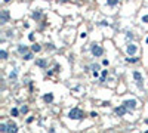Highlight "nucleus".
Here are the masks:
<instances>
[{
    "label": "nucleus",
    "mask_w": 148,
    "mask_h": 133,
    "mask_svg": "<svg viewBox=\"0 0 148 133\" xmlns=\"http://www.w3.org/2000/svg\"><path fill=\"white\" fill-rule=\"evenodd\" d=\"M68 117H70L71 120H81V118L85 117V112H83L80 108H73V109H70Z\"/></svg>",
    "instance_id": "obj_1"
},
{
    "label": "nucleus",
    "mask_w": 148,
    "mask_h": 133,
    "mask_svg": "<svg viewBox=\"0 0 148 133\" xmlns=\"http://www.w3.org/2000/svg\"><path fill=\"white\" fill-rule=\"evenodd\" d=\"M92 53H93V56L95 58H99V56H102L104 55V49H102V46H99V44H96V43H93L92 44Z\"/></svg>",
    "instance_id": "obj_2"
},
{
    "label": "nucleus",
    "mask_w": 148,
    "mask_h": 133,
    "mask_svg": "<svg viewBox=\"0 0 148 133\" xmlns=\"http://www.w3.org/2000/svg\"><path fill=\"white\" fill-rule=\"evenodd\" d=\"M9 18H10L9 10H0V24H6Z\"/></svg>",
    "instance_id": "obj_3"
},
{
    "label": "nucleus",
    "mask_w": 148,
    "mask_h": 133,
    "mask_svg": "<svg viewBox=\"0 0 148 133\" xmlns=\"http://www.w3.org/2000/svg\"><path fill=\"white\" fill-rule=\"evenodd\" d=\"M136 104H138V102H136V99H127V101L123 102V105L127 109H135L136 108Z\"/></svg>",
    "instance_id": "obj_4"
},
{
    "label": "nucleus",
    "mask_w": 148,
    "mask_h": 133,
    "mask_svg": "<svg viewBox=\"0 0 148 133\" xmlns=\"http://www.w3.org/2000/svg\"><path fill=\"white\" fill-rule=\"evenodd\" d=\"M114 111H116V114L118 115V117H123V115H124L126 112H127V108H126L124 105H120V107H117Z\"/></svg>",
    "instance_id": "obj_5"
},
{
    "label": "nucleus",
    "mask_w": 148,
    "mask_h": 133,
    "mask_svg": "<svg viewBox=\"0 0 148 133\" xmlns=\"http://www.w3.org/2000/svg\"><path fill=\"white\" fill-rule=\"evenodd\" d=\"M8 133H18V126H16V123L10 121L8 124Z\"/></svg>",
    "instance_id": "obj_6"
},
{
    "label": "nucleus",
    "mask_w": 148,
    "mask_h": 133,
    "mask_svg": "<svg viewBox=\"0 0 148 133\" xmlns=\"http://www.w3.org/2000/svg\"><path fill=\"white\" fill-rule=\"evenodd\" d=\"M36 65L40 66V68H46V66H47V61H46L45 58H40V59L36 61Z\"/></svg>",
    "instance_id": "obj_7"
},
{
    "label": "nucleus",
    "mask_w": 148,
    "mask_h": 133,
    "mask_svg": "<svg viewBox=\"0 0 148 133\" xmlns=\"http://www.w3.org/2000/svg\"><path fill=\"white\" fill-rule=\"evenodd\" d=\"M126 50H127V53H129V55H135V53H136V50H138V47H136L135 44H129Z\"/></svg>",
    "instance_id": "obj_8"
},
{
    "label": "nucleus",
    "mask_w": 148,
    "mask_h": 133,
    "mask_svg": "<svg viewBox=\"0 0 148 133\" xmlns=\"http://www.w3.org/2000/svg\"><path fill=\"white\" fill-rule=\"evenodd\" d=\"M43 101H45L46 104H51V102L53 101V95H52V93H47V95L43 96Z\"/></svg>",
    "instance_id": "obj_9"
},
{
    "label": "nucleus",
    "mask_w": 148,
    "mask_h": 133,
    "mask_svg": "<svg viewBox=\"0 0 148 133\" xmlns=\"http://www.w3.org/2000/svg\"><path fill=\"white\" fill-rule=\"evenodd\" d=\"M27 50H28V47H27V46H24V44H18V52H19V53L25 55Z\"/></svg>",
    "instance_id": "obj_10"
},
{
    "label": "nucleus",
    "mask_w": 148,
    "mask_h": 133,
    "mask_svg": "<svg viewBox=\"0 0 148 133\" xmlns=\"http://www.w3.org/2000/svg\"><path fill=\"white\" fill-rule=\"evenodd\" d=\"M133 79H135L136 81H138V83H139V81H142V74L139 73V71H135V73H133Z\"/></svg>",
    "instance_id": "obj_11"
},
{
    "label": "nucleus",
    "mask_w": 148,
    "mask_h": 133,
    "mask_svg": "<svg viewBox=\"0 0 148 133\" xmlns=\"http://www.w3.org/2000/svg\"><path fill=\"white\" fill-rule=\"evenodd\" d=\"M31 50L37 53V52H40V50H42V46H40V44H37V43H36V44H33V47H31Z\"/></svg>",
    "instance_id": "obj_12"
},
{
    "label": "nucleus",
    "mask_w": 148,
    "mask_h": 133,
    "mask_svg": "<svg viewBox=\"0 0 148 133\" xmlns=\"http://www.w3.org/2000/svg\"><path fill=\"white\" fill-rule=\"evenodd\" d=\"M33 18H34V19H40L42 18V12H40V10H37V12H33Z\"/></svg>",
    "instance_id": "obj_13"
},
{
    "label": "nucleus",
    "mask_w": 148,
    "mask_h": 133,
    "mask_svg": "<svg viewBox=\"0 0 148 133\" xmlns=\"http://www.w3.org/2000/svg\"><path fill=\"white\" fill-rule=\"evenodd\" d=\"M0 132L2 133H8V124H4V123L0 124Z\"/></svg>",
    "instance_id": "obj_14"
},
{
    "label": "nucleus",
    "mask_w": 148,
    "mask_h": 133,
    "mask_svg": "<svg viewBox=\"0 0 148 133\" xmlns=\"http://www.w3.org/2000/svg\"><path fill=\"white\" fill-rule=\"evenodd\" d=\"M107 4L108 6H116V4H118V0H107Z\"/></svg>",
    "instance_id": "obj_15"
},
{
    "label": "nucleus",
    "mask_w": 148,
    "mask_h": 133,
    "mask_svg": "<svg viewBox=\"0 0 148 133\" xmlns=\"http://www.w3.org/2000/svg\"><path fill=\"white\" fill-rule=\"evenodd\" d=\"M10 114H12L13 117H16V115L19 114V109H18V108H12V111H10Z\"/></svg>",
    "instance_id": "obj_16"
},
{
    "label": "nucleus",
    "mask_w": 148,
    "mask_h": 133,
    "mask_svg": "<svg viewBox=\"0 0 148 133\" xmlns=\"http://www.w3.org/2000/svg\"><path fill=\"white\" fill-rule=\"evenodd\" d=\"M16 75H18V73H16V71H12V73H10V80H16Z\"/></svg>",
    "instance_id": "obj_17"
},
{
    "label": "nucleus",
    "mask_w": 148,
    "mask_h": 133,
    "mask_svg": "<svg viewBox=\"0 0 148 133\" xmlns=\"http://www.w3.org/2000/svg\"><path fill=\"white\" fill-rule=\"evenodd\" d=\"M33 58V53H25L24 55V61H30Z\"/></svg>",
    "instance_id": "obj_18"
},
{
    "label": "nucleus",
    "mask_w": 148,
    "mask_h": 133,
    "mask_svg": "<svg viewBox=\"0 0 148 133\" xmlns=\"http://www.w3.org/2000/svg\"><path fill=\"white\" fill-rule=\"evenodd\" d=\"M21 112H22V114H25V112H28V107H25V105H22V107H21Z\"/></svg>",
    "instance_id": "obj_19"
},
{
    "label": "nucleus",
    "mask_w": 148,
    "mask_h": 133,
    "mask_svg": "<svg viewBox=\"0 0 148 133\" xmlns=\"http://www.w3.org/2000/svg\"><path fill=\"white\" fill-rule=\"evenodd\" d=\"M0 56H2V59H6L8 58V52L6 50H2V52H0Z\"/></svg>",
    "instance_id": "obj_20"
},
{
    "label": "nucleus",
    "mask_w": 148,
    "mask_h": 133,
    "mask_svg": "<svg viewBox=\"0 0 148 133\" xmlns=\"http://www.w3.org/2000/svg\"><path fill=\"white\" fill-rule=\"evenodd\" d=\"M107 74H108V71H107V70H104V71H102V77H101V81H104V80H105Z\"/></svg>",
    "instance_id": "obj_21"
},
{
    "label": "nucleus",
    "mask_w": 148,
    "mask_h": 133,
    "mask_svg": "<svg viewBox=\"0 0 148 133\" xmlns=\"http://www.w3.org/2000/svg\"><path fill=\"white\" fill-rule=\"evenodd\" d=\"M127 62H138V58H127Z\"/></svg>",
    "instance_id": "obj_22"
},
{
    "label": "nucleus",
    "mask_w": 148,
    "mask_h": 133,
    "mask_svg": "<svg viewBox=\"0 0 148 133\" xmlns=\"http://www.w3.org/2000/svg\"><path fill=\"white\" fill-rule=\"evenodd\" d=\"M92 70H93V71H98V70H99V65H98V64L92 65Z\"/></svg>",
    "instance_id": "obj_23"
},
{
    "label": "nucleus",
    "mask_w": 148,
    "mask_h": 133,
    "mask_svg": "<svg viewBox=\"0 0 148 133\" xmlns=\"http://www.w3.org/2000/svg\"><path fill=\"white\" fill-rule=\"evenodd\" d=\"M142 22H148V15H145V16H142Z\"/></svg>",
    "instance_id": "obj_24"
},
{
    "label": "nucleus",
    "mask_w": 148,
    "mask_h": 133,
    "mask_svg": "<svg viewBox=\"0 0 148 133\" xmlns=\"http://www.w3.org/2000/svg\"><path fill=\"white\" fill-rule=\"evenodd\" d=\"M28 38H30L31 42H34V34H30V36H28Z\"/></svg>",
    "instance_id": "obj_25"
},
{
    "label": "nucleus",
    "mask_w": 148,
    "mask_h": 133,
    "mask_svg": "<svg viewBox=\"0 0 148 133\" xmlns=\"http://www.w3.org/2000/svg\"><path fill=\"white\" fill-rule=\"evenodd\" d=\"M33 120H34L33 117H28V118H27V123H33Z\"/></svg>",
    "instance_id": "obj_26"
},
{
    "label": "nucleus",
    "mask_w": 148,
    "mask_h": 133,
    "mask_svg": "<svg viewBox=\"0 0 148 133\" xmlns=\"http://www.w3.org/2000/svg\"><path fill=\"white\" fill-rule=\"evenodd\" d=\"M99 24H101V25H108V22H107V21H101Z\"/></svg>",
    "instance_id": "obj_27"
},
{
    "label": "nucleus",
    "mask_w": 148,
    "mask_h": 133,
    "mask_svg": "<svg viewBox=\"0 0 148 133\" xmlns=\"http://www.w3.org/2000/svg\"><path fill=\"white\" fill-rule=\"evenodd\" d=\"M46 46H47L49 49H55V47H53V44H52V43H49V44H46Z\"/></svg>",
    "instance_id": "obj_28"
},
{
    "label": "nucleus",
    "mask_w": 148,
    "mask_h": 133,
    "mask_svg": "<svg viewBox=\"0 0 148 133\" xmlns=\"http://www.w3.org/2000/svg\"><path fill=\"white\" fill-rule=\"evenodd\" d=\"M102 64H104V65H108L110 62H108V59H104V61H102Z\"/></svg>",
    "instance_id": "obj_29"
},
{
    "label": "nucleus",
    "mask_w": 148,
    "mask_h": 133,
    "mask_svg": "<svg viewBox=\"0 0 148 133\" xmlns=\"http://www.w3.org/2000/svg\"><path fill=\"white\" fill-rule=\"evenodd\" d=\"M90 117H93V118H95V117H98V114H96V112H90Z\"/></svg>",
    "instance_id": "obj_30"
},
{
    "label": "nucleus",
    "mask_w": 148,
    "mask_h": 133,
    "mask_svg": "<svg viewBox=\"0 0 148 133\" xmlns=\"http://www.w3.org/2000/svg\"><path fill=\"white\" fill-rule=\"evenodd\" d=\"M10 2V0H4V3H9Z\"/></svg>",
    "instance_id": "obj_31"
},
{
    "label": "nucleus",
    "mask_w": 148,
    "mask_h": 133,
    "mask_svg": "<svg viewBox=\"0 0 148 133\" xmlns=\"http://www.w3.org/2000/svg\"><path fill=\"white\" fill-rule=\"evenodd\" d=\"M58 2H67V0H58Z\"/></svg>",
    "instance_id": "obj_32"
},
{
    "label": "nucleus",
    "mask_w": 148,
    "mask_h": 133,
    "mask_svg": "<svg viewBox=\"0 0 148 133\" xmlns=\"http://www.w3.org/2000/svg\"><path fill=\"white\" fill-rule=\"evenodd\" d=\"M144 133H148V130H147V132H144Z\"/></svg>",
    "instance_id": "obj_33"
}]
</instances>
